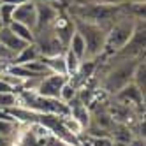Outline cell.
Listing matches in <instances>:
<instances>
[{
    "label": "cell",
    "mask_w": 146,
    "mask_h": 146,
    "mask_svg": "<svg viewBox=\"0 0 146 146\" xmlns=\"http://www.w3.org/2000/svg\"><path fill=\"white\" fill-rule=\"evenodd\" d=\"M141 58H114L116 64H113L102 74V79L99 83L100 90L104 93H108V95H116L121 88L130 85L132 76H134V69H135V65H137V62Z\"/></svg>",
    "instance_id": "cell-1"
},
{
    "label": "cell",
    "mask_w": 146,
    "mask_h": 146,
    "mask_svg": "<svg viewBox=\"0 0 146 146\" xmlns=\"http://www.w3.org/2000/svg\"><path fill=\"white\" fill-rule=\"evenodd\" d=\"M123 5H125V4H123ZM135 25H137V21H135V19H132L130 16H127V13H125V9H123L121 16H118V18L113 21V25L108 28L106 46H104L102 56H106V58L116 56L120 51L127 46L129 40H130L134 30H135ZM102 56H100V58H102Z\"/></svg>",
    "instance_id": "cell-2"
},
{
    "label": "cell",
    "mask_w": 146,
    "mask_h": 146,
    "mask_svg": "<svg viewBox=\"0 0 146 146\" xmlns=\"http://www.w3.org/2000/svg\"><path fill=\"white\" fill-rule=\"evenodd\" d=\"M72 21H74V30L83 37V40L86 44L85 60H99L104 53V46H106L108 28L97 23L79 19V18H72Z\"/></svg>",
    "instance_id": "cell-3"
},
{
    "label": "cell",
    "mask_w": 146,
    "mask_h": 146,
    "mask_svg": "<svg viewBox=\"0 0 146 146\" xmlns=\"http://www.w3.org/2000/svg\"><path fill=\"white\" fill-rule=\"evenodd\" d=\"M69 79V76H64V74H53L49 72L44 78H40L32 92H35L37 95L40 97H46V99H56L58 100V95H60V90L64 86V83Z\"/></svg>",
    "instance_id": "cell-4"
},
{
    "label": "cell",
    "mask_w": 146,
    "mask_h": 146,
    "mask_svg": "<svg viewBox=\"0 0 146 146\" xmlns=\"http://www.w3.org/2000/svg\"><path fill=\"white\" fill-rule=\"evenodd\" d=\"M34 2H35V13H37V23H35L34 32L37 34L53 25L55 18L62 11V7H60L62 4L58 5L56 2H51V0H34Z\"/></svg>",
    "instance_id": "cell-5"
},
{
    "label": "cell",
    "mask_w": 146,
    "mask_h": 146,
    "mask_svg": "<svg viewBox=\"0 0 146 146\" xmlns=\"http://www.w3.org/2000/svg\"><path fill=\"white\" fill-rule=\"evenodd\" d=\"M35 46L40 56H56V55H64L65 51V46L58 40V37L53 34L51 28H46L42 32L35 34Z\"/></svg>",
    "instance_id": "cell-6"
},
{
    "label": "cell",
    "mask_w": 146,
    "mask_h": 146,
    "mask_svg": "<svg viewBox=\"0 0 146 146\" xmlns=\"http://www.w3.org/2000/svg\"><path fill=\"white\" fill-rule=\"evenodd\" d=\"M113 99L120 104H123V106L130 108V109H134V108L141 109V106L144 104V93L135 85L130 83V85H127L125 88H121L116 95H113Z\"/></svg>",
    "instance_id": "cell-7"
},
{
    "label": "cell",
    "mask_w": 146,
    "mask_h": 146,
    "mask_svg": "<svg viewBox=\"0 0 146 146\" xmlns=\"http://www.w3.org/2000/svg\"><path fill=\"white\" fill-rule=\"evenodd\" d=\"M13 21L27 25L28 28L35 30L37 23V13H35V2L34 0H27V2L16 5L14 13H13Z\"/></svg>",
    "instance_id": "cell-8"
},
{
    "label": "cell",
    "mask_w": 146,
    "mask_h": 146,
    "mask_svg": "<svg viewBox=\"0 0 146 146\" xmlns=\"http://www.w3.org/2000/svg\"><path fill=\"white\" fill-rule=\"evenodd\" d=\"M67 108H69V116L74 120V121H78L79 127L83 130H86L90 127V120H92V116H90V113H92L90 108L86 106V104H83L78 95L67 104Z\"/></svg>",
    "instance_id": "cell-9"
},
{
    "label": "cell",
    "mask_w": 146,
    "mask_h": 146,
    "mask_svg": "<svg viewBox=\"0 0 146 146\" xmlns=\"http://www.w3.org/2000/svg\"><path fill=\"white\" fill-rule=\"evenodd\" d=\"M0 44H2L9 53L14 55V56L27 46V42H23V40L19 39L9 27H2V28H0Z\"/></svg>",
    "instance_id": "cell-10"
},
{
    "label": "cell",
    "mask_w": 146,
    "mask_h": 146,
    "mask_svg": "<svg viewBox=\"0 0 146 146\" xmlns=\"http://www.w3.org/2000/svg\"><path fill=\"white\" fill-rule=\"evenodd\" d=\"M39 58H40V53H39L35 42H32V44H27L13 58V64L11 65H23V64H27V62H34V60H39Z\"/></svg>",
    "instance_id": "cell-11"
},
{
    "label": "cell",
    "mask_w": 146,
    "mask_h": 146,
    "mask_svg": "<svg viewBox=\"0 0 146 146\" xmlns=\"http://www.w3.org/2000/svg\"><path fill=\"white\" fill-rule=\"evenodd\" d=\"M39 60L44 64V67L48 69V72L67 76V69H65V60H64V55H56V56H40Z\"/></svg>",
    "instance_id": "cell-12"
},
{
    "label": "cell",
    "mask_w": 146,
    "mask_h": 146,
    "mask_svg": "<svg viewBox=\"0 0 146 146\" xmlns=\"http://www.w3.org/2000/svg\"><path fill=\"white\" fill-rule=\"evenodd\" d=\"M65 49H69L70 53H74L81 62L85 60V56H86V44H85V40H83V37L74 30V34L70 35V39H69V44H67V48Z\"/></svg>",
    "instance_id": "cell-13"
},
{
    "label": "cell",
    "mask_w": 146,
    "mask_h": 146,
    "mask_svg": "<svg viewBox=\"0 0 146 146\" xmlns=\"http://www.w3.org/2000/svg\"><path fill=\"white\" fill-rule=\"evenodd\" d=\"M9 28L13 30V32L23 40V42H27V44H32V42H35V32L32 28H28L27 25H21V23H16V21H13L11 25H9Z\"/></svg>",
    "instance_id": "cell-14"
},
{
    "label": "cell",
    "mask_w": 146,
    "mask_h": 146,
    "mask_svg": "<svg viewBox=\"0 0 146 146\" xmlns=\"http://www.w3.org/2000/svg\"><path fill=\"white\" fill-rule=\"evenodd\" d=\"M132 85H135L144 93V90H146V65H144V58H141L137 62V65H135V69H134Z\"/></svg>",
    "instance_id": "cell-15"
},
{
    "label": "cell",
    "mask_w": 146,
    "mask_h": 146,
    "mask_svg": "<svg viewBox=\"0 0 146 146\" xmlns=\"http://www.w3.org/2000/svg\"><path fill=\"white\" fill-rule=\"evenodd\" d=\"M16 121L13 120V116H9L7 113L0 114V137H11L16 132Z\"/></svg>",
    "instance_id": "cell-16"
},
{
    "label": "cell",
    "mask_w": 146,
    "mask_h": 146,
    "mask_svg": "<svg viewBox=\"0 0 146 146\" xmlns=\"http://www.w3.org/2000/svg\"><path fill=\"white\" fill-rule=\"evenodd\" d=\"M76 95H78V88L70 83V79H67V81L64 83V86H62V90H60L58 100H60V102H64V104H69Z\"/></svg>",
    "instance_id": "cell-17"
},
{
    "label": "cell",
    "mask_w": 146,
    "mask_h": 146,
    "mask_svg": "<svg viewBox=\"0 0 146 146\" xmlns=\"http://www.w3.org/2000/svg\"><path fill=\"white\" fill-rule=\"evenodd\" d=\"M64 60H65L67 76H69V78H70V76H74V74H76V70H78V67H79V64H81V60H79L74 53H70L69 49L64 51Z\"/></svg>",
    "instance_id": "cell-18"
},
{
    "label": "cell",
    "mask_w": 146,
    "mask_h": 146,
    "mask_svg": "<svg viewBox=\"0 0 146 146\" xmlns=\"http://www.w3.org/2000/svg\"><path fill=\"white\" fill-rule=\"evenodd\" d=\"M16 106H19L18 93H0V109L2 111H7Z\"/></svg>",
    "instance_id": "cell-19"
},
{
    "label": "cell",
    "mask_w": 146,
    "mask_h": 146,
    "mask_svg": "<svg viewBox=\"0 0 146 146\" xmlns=\"http://www.w3.org/2000/svg\"><path fill=\"white\" fill-rule=\"evenodd\" d=\"M16 5L11 4H0V19H2V25L9 27L13 23V13H14Z\"/></svg>",
    "instance_id": "cell-20"
},
{
    "label": "cell",
    "mask_w": 146,
    "mask_h": 146,
    "mask_svg": "<svg viewBox=\"0 0 146 146\" xmlns=\"http://www.w3.org/2000/svg\"><path fill=\"white\" fill-rule=\"evenodd\" d=\"M114 139L111 135H104V137H90V146H113Z\"/></svg>",
    "instance_id": "cell-21"
},
{
    "label": "cell",
    "mask_w": 146,
    "mask_h": 146,
    "mask_svg": "<svg viewBox=\"0 0 146 146\" xmlns=\"http://www.w3.org/2000/svg\"><path fill=\"white\" fill-rule=\"evenodd\" d=\"M13 58H14V55H11L2 44H0V64H4V65H11V64H13Z\"/></svg>",
    "instance_id": "cell-22"
},
{
    "label": "cell",
    "mask_w": 146,
    "mask_h": 146,
    "mask_svg": "<svg viewBox=\"0 0 146 146\" xmlns=\"http://www.w3.org/2000/svg\"><path fill=\"white\" fill-rule=\"evenodd\" d=\"M95 4H100V5H108V7H120L123 4H127V0H92Z\"/></svg>",
    "instance_id": "cell-23"
},
{
    "label": "cell",
    "mask_w": 146,
    "mask_h": 146,
    "mask_svg": "<svg viewBox=\"0 0 146 146\" xmlns=\"http://www.w3.org/2000/svg\"><path fill=\"white\" fill-rule=\"evenodd\" d=\"M0 93H16V90L4 79H0Z\"/></svg>",
    "instance_id": "cell-24"
},
{
    "label": "cell",
    "mask_w": 146,
    "mask_h": 146,
    "mask_svg": "<svg viewBox=\"0 0 146 146\" xmlns=\"http://www.w3.org/2000/svg\"><path fill=\"white\" fill-rule=\"evenodd\" d=\"M23 2H27V0H0V4H11V5H19Z\"/></svg>",
    "instance_id": "cell-25"
},
{
    "label": "cell",
    "mask_w": 146,
    "mask_h": 146,
    "mask_svg": "<svg viewBox=\"0 0 146 146\" xmlns=\"http://www.w3.org/2000/svg\"><path fill=\"white\" fill-rule=\"evenodd\" d=\"M127 4H144V0H127Z\"/></svg>",
    "instance_id": "cell-26"
},
{
    "label": "cell",
    "mask_w": 146,
    "mask_h": 146,
    "mask_svg": "<svg viewBox=\"0 0 146 146\" xmlns=\"http://www.w3.org/2000/svg\"><path fill=\"white\" fill-rule=\"evenodd\" d=\"M2 27H4V25H2V19H0V28H2Z\"/></svg>",
    "instance_id": "cell-27"
}]
</instances>
